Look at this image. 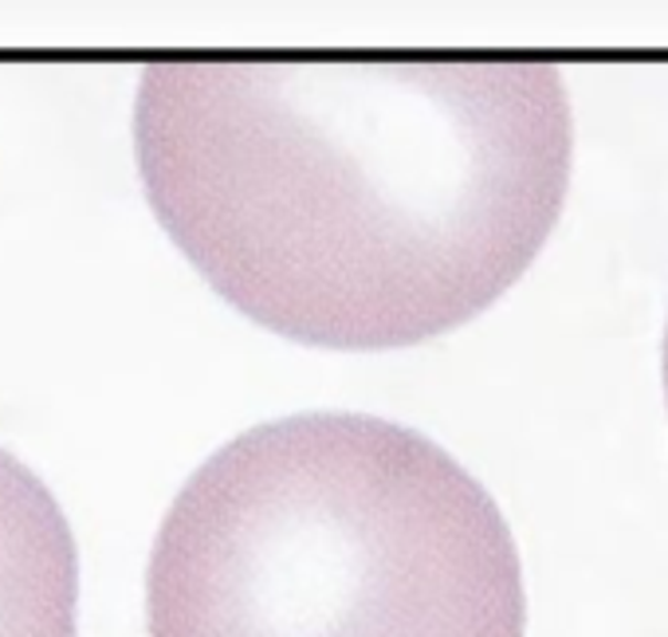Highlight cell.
I'll return each instance as SVG.
<instances>
[{
  "label": "cell",
  "mask_w": 668,
  "mask_h": 637,
  "mask_svg": "<svg viewBox=\"0 0 668 637\" xmlns=\"http://www.w3.org/2000/svg\"><path fill=\"white\" fill-rule=\"evenodd\" d=\"M150 637H523L488 488L397 421L295 414L185 480L146 571Z\"/></svg>",
  "instance_id": "obj_2"
},
{
  "label": "cell",
  "mask_w": 668,
  "mask_h": 637,
  "mask_svg": "<svg viewBox=\"0 0 668 637\" xmlns=\"http://www.w3.org/2000/svg\"><path fill=\"white\" fill-rule=\"evenodd\" d=\"M134 150L161 229L232 307L389 351L528 272L571 181V98L531 55L154 60Z\"/></svg>",
  "instance_id": "obj_1"
},
{
  "label": "cell",
  "mask_w": 668,
  "mask_h": 637,
  "mask_svg": "<svg viewBox=\"0 0 668 637\" xmlns=\"http://www.w3.org/2000/svg\"><path fill=\"white\" fill-rule=\"evenodd\" d=\"M80 555L52 488L0 449V637H75Z\"/></svg>",
  "instance_id": "obj_3"
},
{
  "label": "cell",
  "mask_w": 668,
  "mask_h": 637,
  "mask_svg": "<svg viewBox=\"0 0 668 637\" xmlns=\"http://www.w3.org/2000/svg\"><path fill=\"white\" fill-rule=\"evenodd\" d=\"M665 394H668V327H665Z\"/></svg>",
  "instance_id": "obj_4"
}]
</instances>
